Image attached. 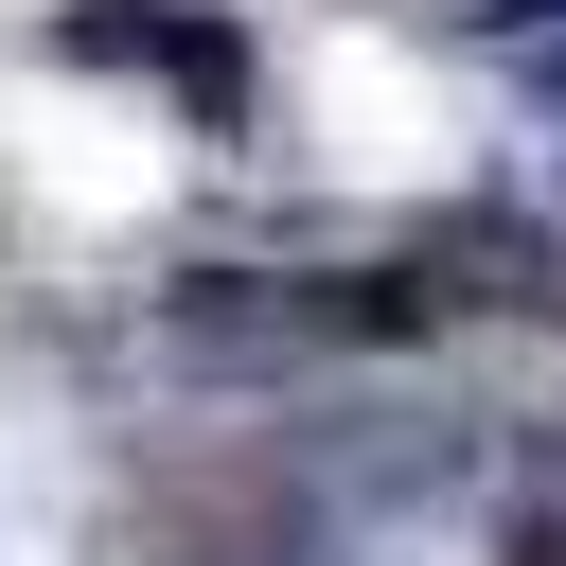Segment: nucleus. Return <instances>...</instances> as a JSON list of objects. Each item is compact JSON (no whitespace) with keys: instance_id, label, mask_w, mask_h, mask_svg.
Returning a JSON list of instances; mask_svg holds the SVG:
<instances>
[{"instance_id":"3","label":"nucleus","mask_w":566,"mask_h":566,"mask_svg":"<svg viewBox=\"0 0 566 566\" xmlns=\"http://www.w3.org/2000/svg\"><path fill=\"white\" fill-rule=\"evenodd\" d=\"M513 566H566V531H513Z\"/></svg>"},{"instance_id":"1","label":"nucleus","mask_w":566,"mask_h":566,"mask_svg":"<svg viewBox=\"0 0 566 566\" xmlns=\"http://www.w3.org/2000/svg\"><path fill=\"white\" fill-rule=\"evenodd\" d=\"M460 283H424V265H354V283H177L159 301V354L177 371H318V354H389V336H424Z\"/></svg>"},{"instance_id":"2","label":"nucleus","mask_w":566,"mask_h":566,"mask_svg":"<svg viewBox=\"0 0 566 566\" xmlns=\"http://www.w3.org/2000/svg\"><path fill=\"white\" fill-rule=\"evenodd\" d=\"M53 35H71L88 71H142V88H177V106L212 124V142L248 124V35H230L212 0H71Z\"/></svg>"}]
</instances>
